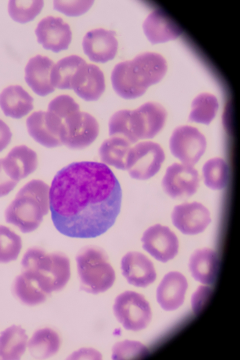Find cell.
I'll use <instances>...</instances> for the list:
<instances>
[{"instance_id":"cell-35","label":"cell","mask_w":240,"mask_h":360,"mask_svg":"<svg viewBox=\"0 0 240 360\" xmlns=\"http://www.w3.org/2000/svg\"><path fill=\"white\" fill-rule=\"evenodd\" d=\"M93 0H54V9L70 16L82 15L92 5Z\"/></svg>"},{"instance_id":"cell-30","label":"cell","mask_w":240,"mask_h":360,"mask_svg":"<svg viewBox=\"0 0 240 360\" xmlns=\"http://www.w3.org/2000/svg\"><path fill=\"white\" fill-rule=\"evenodd\" d=\"M218 108V103L214 95L202 93L192 102L188 120L208 125L215 117Z\"/></svg>"},{"instance_id":"cell-22","label":"cell","mask_w":240,"mask_h":360,"mask_svg":"<svg viewBox=\"0 0 240 360\" xmlns=\"http://www.w3.org/2000/svg\"><path fill=\"white\" fill-rule=\"evenodd\" d=\"M2 162L6 172L18 182L33 172L38 166L36 152L25 145L12 148Z\"/></svg>"},{"instance_id":"cell-31","label":"cell","mask_w":240,"mask_h":360,"mask_svg":"<svg viewBox=\"0 0 240 360\" xmlns=\"http://www.w3.org/2000/svg\"><path fill=\"white\" fill-rule=\"evenodd\" d=\"M228 166L222 158H214L204 164L202 173L205 185L213 190L226 187L228 180Z\"/></svg>"},{"instance_id":"cell-3","label":"cell","mask_w":240,"mask_h":360,"mask_svg":"<svg viewBox=\"0 0 240 360\" xmlns=\"http://www.w3.org/2000/svg\"><path fill=\"white\" fill-rule=\"evenodd\" d=\"M21 274L48 296L62 290L70 276V261L62 252H47L43 248H28L21 261Z\"/></svg>"},{"instance_id":"cell-15","label":"cell","mask_w":240,"mask_h":360,"mask_svg":"<svg viewBox=\"0 0 240 360\" xmlns=\"http://www.w3.org/2000/svg\"><path fill=\"white\" fill-rule=\"evenodd\" d=\"M38 42L55 52L66 50L71 42L69 25L60 18L48 16L42 18L35 30Z\"/></svg>"},{"instance_id":"cell-6","label":"cell","mask_w":240,"mask_h":360,"mask_svg":"<svg viewBox=\"0 0 240 360\" xmlns=\"http://www.w3.org/2000/svg\"><path fill=\"white\" fill-rule=\"evenodd\" d=\"M76 260L80 290L96 294L113 285L115 272L103 248L94 245L85 246L77 253Z\"/></svg>"},{"instance_id":"cell-28","label":"cell","mask_w":240,"mask_h":360,"mask_svg":"<svg viewBox=\"0 0 240 360\" xmlns=\"http://www.w3.org/2000/svg\"><path fill=\"white\" fill-rule=\"evenodd\" d=\"M79 56L72 55L58 60L54 64L50 74V80L54 88L70 89V83L78 68L86 63Z\"/></svg>"},{"instance_id":"cell-38","label":"cell","mask_w":240,"mask_h":360,"mask_svg":"<svg viewBox=\"0 0 240 360\" xmlns=\"http://www.w3.org/2000/svg\"><path fill=\"white\" fill-rule=\"evenodd\" d=\"M2 160V158H0V197L8 194L18 183L6 172Z\"/></svg>"},{"instance_id":"cell-17","label":"cell","mask_w":240,"mask_h":360,"mask_svg":"<svg viewBox=\"0 0 240 360\" xmlns=\"http://www.w3.org/2000/svg\"><path fill=\"white\" fill-rule=\"evenodd\" d=\"M115 32L96 28L88 32L84 37L82 46L84 54L92 61L104 63L113 59L118 46Z\"/></svg>"},{"instance_id":"cell-4","label":"cell","mask_w":240,"mask_h":360,"mask_svg":"<svg viewBox=\"0 0 240 360\" xmlns=\"http://www.w3.org/2000/svg\"><path fill=\"white\" fill-rule=\"evenodd\" d=\"M166 116L161 104L152 102L134 110H120L110 118L109 134L123 137L132 145L140 140L154 137L163 128Z\"/></svg>"},{"instance_id":"cell-16","label":"cell","mask_w":240,"mask_h":360,"mask_svg":"<svg viewBox=\"0 0 240 360\" xmlns=\"http://www.w3.org/2000/svg\"><path fill=\"white\" fill-rule=\"evenodd\" d=\"M70 89L85 100H98L105 90L103 72L96 66L84 63L74 74Z\"/></svg>"},{"instance_id":"cell-20","label":"cell","mask_w":240,"mask_h":360,"mask_svg":"<svg viewBox=\"0 0 240 360\" xmlns=\"http://www.w3.org/2000/svg\"><path fill=\"white\" fill-rule=\"evenodd\" d=\"M54 62L46 56L38 54L30 59L24 69V79L36 94L44 96L52 92L55 88L50 80Z\"/></svg>"},{"instance_id":"cell-40","label":"cell","mask_w":240,"mask_h":360,"mask_svg":"<svg viewBox=\"0 0 240 360\" xmlns=\"http://www.w3.org/2000/svg\"><path fill=\"white\" fill-rule=\"evenodd\" d=\"M70 356L76 358L101 359V354L93 348H82L75 352Z\"/></svg>"},{"instance_id":"cell-19","label":"cell","mask_w":240,"mask_h":360,"mask_svg":"<svg viewBox=\"0 0 240 360\" xmlns=\"http://www.w3.org/2000/svg\"><path fill=\"white\" fill-rule=\"evenodd\" d=\"M188 288L185 276L178 272H170L163 278L156 289V300L166 311L174 310L184 302Z\"/></svg>"},{"instance_id":"cell-33","label":"cell","mask_w":240,"mask_h":360,"mask_svg":"<svg viewBox=\"0 0 240 360\" xmlns=\"http://www.w3.org/2000/svg\"><path fill=\"white\" fill-rule=\"evenodd\" d=\"M22 248L20 236L10 228L0 225V263L16 260Z\"/></svg>"},{"instance_id":"cell-23","label":"cell","mask_w":240,"mask_h":360,"mask_svg":"<svg viewBox=\"0 0 240 360\" xmlns=\"http://www.w3.org/2000/svg\"><path fill=\"white\" fill-rule=\"evenodd\" d=\"M220 260L218 254L209 248L195 250L190 256L188 268L194 278L204 284H213L218 275Z\"/></svg>"},{"instance_id":"cell-12","label":"cell","mask_w":240,"mask_h":360,"mask_svg":"<svg viewBox=\"0 0 240 360\" xmlns=\"http://www.w3.org/2000/svg\"><path fill=\"white\" fill-rule=\"evenodd\" d=\"M26 125L30 136L42 146L52 148L62 145V120L52 112H34L27 118Z\"/></svg>"},{"instance_id":"cell-2","label":"cell","mask_w":240,"mask_h":360,"mask_svg":"<svg viewBox=\"0 0 240 360\" xmlns=\"http://www.w3.org/2000/svg\"><path fill=\"white\" fill-rule=\"evenodd\" d=\"M167 71V64L160 54L146 52L115 66L111 81L115 92L127 100L143 95L148 88L160 82Z\"/></svg>"},{"instance_id":"cell-18","label":"cell","mask_w":240,"mask_h":360,"mask_svg":"<svg viewBox=\"0 0 240 360\" xmlns=\"http://www.w3.org/2000/svg\"><path fill=\"white\" fill-rule=\"evenodd\" d=\"M120 268L122 276L130 284L146 288L154 282L156 272L152 261L138 252H129L122 258Z\"/></svg>"},{"instance_id":"cell-24","label":"cell","mask_w":240,"mask_h":360,"mask_svg":"<svg viewBox=\"0 0 240 360\" xmlns=\"http://www.w3.org/2000/svg\"><path fill=\"white\" fill-rule=\"evenodd\" d=\"M34 98L19 85L10 86L0 94V107L7 116L19 119L34 108Z\"/></svg>"},{"instance_id":"cell-37","label":"cell","mask_w":240,"mask_h":360,"mask_svg":"<svg viewBox=\"0 0 240 360\" xmlns=\"http://www.w3.org/2000/svg\"><path fill=\"white\" fill-rule=\"evenodd\" d=\"M212 294V289L200 286L192 296V308L196 314L199 313L207 302Z\"/></svg>"},{"instance_id":"cell-13","label":"cell","mask_w":240,"mask_h":360,"mask_svg":"<svg viewBox=\"0 0 240 360\" xmlns=\"http://www.w3.org/2000/svg\"><path fill=\"white\" fill-rule=\"evenodd\" d=\"M141 241L143 249L162 262L174 258L178 253V238L166 226L156 224L149 227L144 232Z\"/></svg>"},{"instance_id":"cell-26","label":"cell","mask_w":240,"mask_h":360,"mask_svg":"<svg viewBox=\"0 0 240 360\" xmlns=\"http://www.w3.org/2000/svg\"><path fill=\"white\" fill-rule=\"evenodd\" d=\"M60 344V336L56 330L50 328H44L34 332L28 342V347L34 358L45 359L56 354Z\"/></svg>"},{"instance_id":"cell-5","label":"cell","mask_w":240,"mask_h":360,"mask_svg":"<svg viewBox=\"0 0 240 360\" xmlns=\"http://www.w3.org/2000/svg\"><path fill=\"white\" fill-rule=\"evenodd\" d=\"M50 186L40 180H32L18 192L4 212L6 222L22 232L36 230L50 209Z\"/></svg>"},{"instance_id":"cell-1","label":"cell","mask_w":240,"mask_h":360,"mask_svg":"<svg viewBox=\"0 0 240 360\" xmlns=\"http://www.w3.org/2000/svg\"><path fill=\"white\" fill-rule=\"evenodd\" d=\"M120 184L106 164L74 162L58 172L49 190L56 229L72 238H93L106 232L120 212Z\"/></svg>"},{"instance_id":"cell-8","label":"cell","mask_w":240,"mask_h":360,"mask_svg":"<svg viewBox=\"0 0 240 360\" xmlns=\"http://www.w3.org/2000/svg\"><path fill=\"white\" fill-rule=\"evenodd\" d=\"M164 158V152L158 144L142 142L130 148L126 170L133 178L146 180L159 171Z\"/></svg>"},{"instance_id":"cell-11","label":"cell","mask_w":240,"mask_h":360,"mask_svg":"<svg viewBox=\"0 0 240 360\" xmlns=\"http://www.w3.org/2000/svg\"><path fill=\"white\" fill-rule=\"evenodd\" d=\"M198 172L193 166L174 163L166 170L162 181L164 192L173 199L181 200L194 194L199 187Z\"/></svg>"},{"instance_id":"cell-39","label":"cell","mask_w":240,"mask_h":360,"mask_svg":"<svg viewBox=\"0 0 240 360\" xmlns=\"http://www.w3.org/2000/svg\"><path fill=\"white\" fill-rule=\"evenodd\" d=\"M12 134L8 126L0 119V152L10 143Z\"/></svg>"},{"instance_id":"cell-27","label":"cell","mask_w":240,"mask_h":360,"mask_svg":"<svg viewBox=\"0 0 240 360\" xmlns=\"http://www.w3.org/2000/svg\"><path fill=\"white\" fill-rule=\"evenodd\" d=\"M132 146L123 137L110 136V138L104 141L99 148L100 160L105 164L126 170V159Z\"/></svg>"},{"instance_id":"cell-21","label":"cell","mask_w":240,"mask_h":360,"mask_svg":"<svg viewBox=\"0 0 240 360\" xmlns=\"http://www.w3.org/2000/svg\"><path fill=\"white\" fill-rule=\"evenodd\" d=\"M142 28L146 38L152 44L174 40L182 32L176 22L160 10H154L148 15Z\"/></svg>"},{"instance_id":"cell-7","label":"cell","mask_w":240,"mask_h":360,"mask_svg":"<svg viewBox=\"0 0 240 360\" xmlns=\"http://www.w3.org/2000/svg\"><path fill=\"white\" fill-rule=\"evenodd\" d=\"M113 312L125 329L134 332L145 328L152 318L148 302L142 294L131 290L125 291L116 297Z\"/></svg>"},{"instance_id":"cell-32","label":"cell","mask_w":240,"mask_h":360,"mask_svg":"<svg viewBox=\"0 0 240 360\" xmlns=\"http://www.w3.org/2000/svg\"><path fill=\"white\" fill-rule=\"evenodd\" d=\"M42 0H10L8 3V12L14 21L24 24L33 20L42 10Z\"/></svg>"},{"instance_id":"cell-34","label":"cell","mask_w":240,"mask_h":360,"mask_svg":"<svg viewBox=\"0 0 240 360\" xmlns=\"http://www.w3.org/2000/svg\"><path fill=\"white\" fill-rule=\"evenodd\" d=\"M149 354L148 348L140 342L126 340L114 345L112 358L114 360L139 359L146 358Z\"/></svg>"},{"instance_id":"cell-29","label":"cell","mask_w":240,"mask_h":360,"mask_svg":"<svg viewBox=\"0 0 240 360\" xmlns=\"http://www.w3.org/2000/svg\"><path fill=\"white\" fill-rule=\"evenodd\" d=\"M12 292L16 299L28 306L42 304L48 296L21 274L14 279L12 285Z\"/></svg>"},{"instance_id":"cell-9","label":"cell","mask_w":240,"mask_h":360,"mask_svg":"<svg viewBox=\"0 0 240 360\" xmlns=\"http://www.w3.org/2000/svg\"><path fill=\"white\" fill-rule=\"evenodd\" d=\"M98 132L96 119L91 114L78 110L62 120V142L70 149H82L94 141Z\"/></svg>"},{"instance_id":"cell-10","label":"cell","mask_w":240,"mask_h":360,"mask_svg":"<svg viewBox=\"0 0 240 360\" xmlns=\"http://www.w3.org/2000/svg\"><path fill=\"white\" fill-rule=\"evenodd\" d=\"M169 146L172 154L183 164L194 166L204 154L206 142L196 128L180 126L172 132Z\"/></svg>"},{"instance_id":"cell-14","label":"cell","mask_w":240,"mask_h":360,"mask_svg":"<svg viewBox=\"0 0 240 360\" xmlns=\"http://www.w3.org/2000/svg\"><path fill=\"white\" fill-rule=\"evenodd\" d=\"M171 219L174 226L187 235L202 232L211 222L208 209L197 202L176 206L172 212Z\"/></svg>"},{"instance_id":"cell-25","label":"cell","mask_w":240,"mask_h":360,"mask_svg":"<svg viewBox=\"0 0 240 360\" xmlns=\"http://www.w3.org/2000/svg\"><path fill=\"white\" fill-rule=\"evenodd\" d=\"M28 336L20 326L13 324L0 333V359L18 360L26 350Z\"/></svg>"},{"instance_id":"cell-36","label":"cell","mask_w":240,"mask_h":360,"mask_svg":"<svg viewBox=\"0 0 240 360\" xmlns=\"http://www.w3.org/2000/svg\"><path fill=\"white\" fill-rule=\"evenodd\" d=\"M80 110L78 104L70 96H58L52 100L48 105V110L52 112L62 120L70 113Z\"/></svg>"}]
</instances>
